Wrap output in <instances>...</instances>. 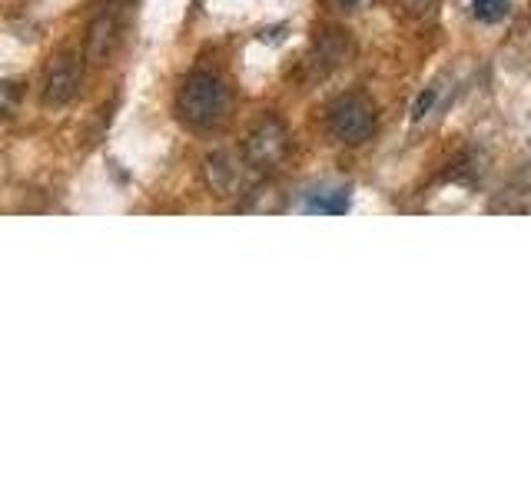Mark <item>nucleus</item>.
Listing matches in <instances>:
<instances>
[{
  "label": "nucleus",
  "mask_w": 531,
  "mask_h": 498,
  "mask_svg": "<svg viewBox=\"0 0 531 498\" xmlns=\"http://www.w3.org/2000/svg\"><path fill=\"white\" fill-rule=\"evenodd\" d=\"M176 113L193 130L220 127L229 113V87L223 83V77L210 74V70L186 77V83L180 87V97H176Z\"/></svg>",
  "instance_id": "f257e3e1"
},
{
  "label": "nucleus",
  "mask_w": 531,
  "mask_h": 498,
  "mask_svg": "<svg viewBox=\"0 0 531 498\" xmlns=\"http://www.w3.org/2000/svg\"><path fill=\"white\" fill-rule=\"evenodd\" d=\"M329 127L342 143L359 147L376 133V103L366 93H342L329 107Z\"/></svg>",
  "instance_id": "f03ea898"
},
{
  "label": "nucleus",
  "mask_w": 531,
  "mask_h": 498,
  "mask_svg": "<svg viewBox=\"0 0 531 498\" xmlns=\"http://www.w3.org/2000/svg\"><path fill=\"white\" fill-rule=\"evenodd\" d=\"M289 130L279 117H263L249 130L246 147H243V160L253 166V170H276L279 163L289 157Z\"/></svg>",
  "instance_id": "7ed1b4c3"
},
{
  "label": "nucleus",
  "mask_w": 531,
  "mask_h": 498,
  "mask_svg": "<svg viewBox=\"0 0 531 498\" xmlns=\"http://www.w3.org/2000/svg\"><path fill=\"white\" fill-rule=\"evenodd\" d=\"M80 80H83V67L74 50L57 54L50 60L47 77H44V103L47 107H67L80 93Z\"/></svg>",
  "instance_id": "20e7f679"
},
{
  "label": "nucleus",
  "mask_w": 531,
  "mask_h": 498,
  "mask_svg": "<svg viewBox=\"0 0 531 498\" xmlns=\"http://www.w3.org/2000/svg\"><path fill=\"white\" fill-rule=\"evenodd\" d=\"M117 40H120V14H117V7H103L90 24L87 57L93 60V64H103V60L113 54Z\"/></svg>",
  "instance_id": "39448f33"
},
{
  "label": "nucleus",
  "mask_w": 531,
  "mask_h": 498,
  "mask_svg": "<svg viewBox=\"0 0 531 498\" xmlns=\"http://www.w3.org/2000/svg\"><path fill=\"white\" fill-rule=\"evenodd\" d=\"M203 173H206V183H210V190L216 196H233L239 190V183H243V163H239L229 150L210 153L203 163Z\"/></svg>",
  "instance_id": "423d86ee"
},
{
  "label": "nucleus",
  "mask_w": 531,
  "mask_h": 498,
  "mask_svg": "<svg viewBox=\"0 0 531 498\" xmlns=\"http://www.w3.org/2000/svg\"><path fill=\"white\" fill-rule=\"evenodd\" d=\"M309 213H326V216H342L349 210V190H322L312 193V200L306 206Z\"/></svg>",
  "instance_id": "0eeeda50"
},
{
  "label": "nucleus",
  "mask_w": 531,
  "mask_h": 498,
  "mask_svg": "<svg viewBox=\"0 0 531 498\" xmlns=\"http://www.w3.org/2000/svg\"><path fill=\"white\" fill-rule=\"evenodd\" d=\"M472 14L482 24H498L508 17V0H472Z\"/></svg>",
  "instance_id": "6e6552de"
},
{
  "label": "nucleus",
  "mask_w": 531,
  "mask_h": 498,
  "mask_svg": "<svg viewBox=\"0 0 531 498\" xmlns=\"http://www.w3.org/2000/svg\"><path fill=\"white\" fill-rule=\"evenodd\" d=\"M392 4L399 7V14L412 17V20H419V17H429L432 10H435V4H439V0H392Z\"/></svg>",
  "instance_id": "1a4fd4ad"
},
{
  "label": "nucleus",
  "mask_w": 531,
  "mask_h": 498,
  "mask_svg": "<svg viewBox=\"0 0 531 498\" xmlns=\"http://www.w3.org/2000/svg\"><path fill=\"white\" fill-rule=\"evenodd\" d=\"M17 100H20V93H17V83H7V80H0V113L14 110V107H17Z\"/></svg>",
  "instance_id": "9d476101"
},
{
  "label": "nucleus",
  "mask_w": 531,
  "mask_h": 498,
  "mask_svg": "<svg viewBox=\"0 0 531 498\" xmlns=\"http://www.w3.org/2000/svg\"><path fill=\"white\" fill-rule=\"evenodd\" d=\"M435 100H439V90L429 87V90H425L422 97H419V103H415V107H412V117H415V120H422L425 113H429V110L435 107Z\"/></svg>",
  "instance_id": "9b49d317"
},
{
  "label": "nucleus",
  "mask_w": 531,
  "mask_h": 498,
  "mask_svg": "<svg viewBox=\"0 0 531 498\" xmlns=\"http://www.w3.org/2000/svg\"><path fill=\"white\" fill-rule=\"evenodd\" d=\"M339 4H342V7H352V4H356V0H339Z\"/></svg>",
  "instance_id": "f8f14e48"
}]
</instances>
